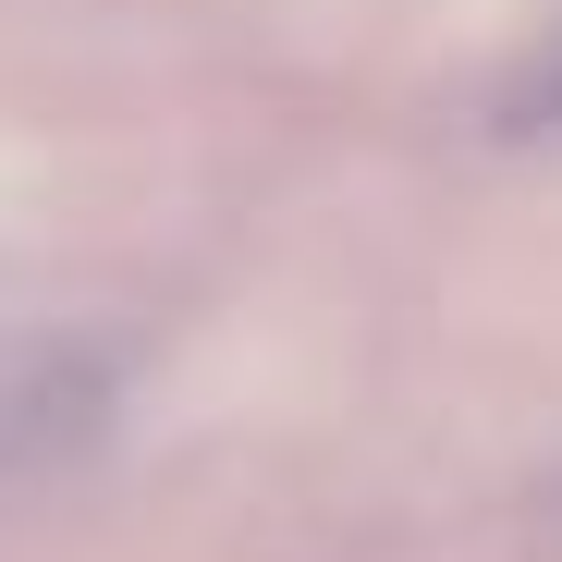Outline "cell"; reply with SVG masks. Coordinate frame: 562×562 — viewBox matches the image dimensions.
Wrapping results in <instances>:
<instances>
[{"mask_svg":"<svg viewBox=\"0 0 562 562\" xmlns=\"http://www.w3.org/2000/svg\"><path fill=\"white\" fill-rule=\"evenodd\" d=\"M490 135H502V147H562V13L502 61V86H490Z\"/></svg>","mask_w":562,"mask_h":562,"instance_id":"6da1fadb","label":"cell"}]
</instances>
